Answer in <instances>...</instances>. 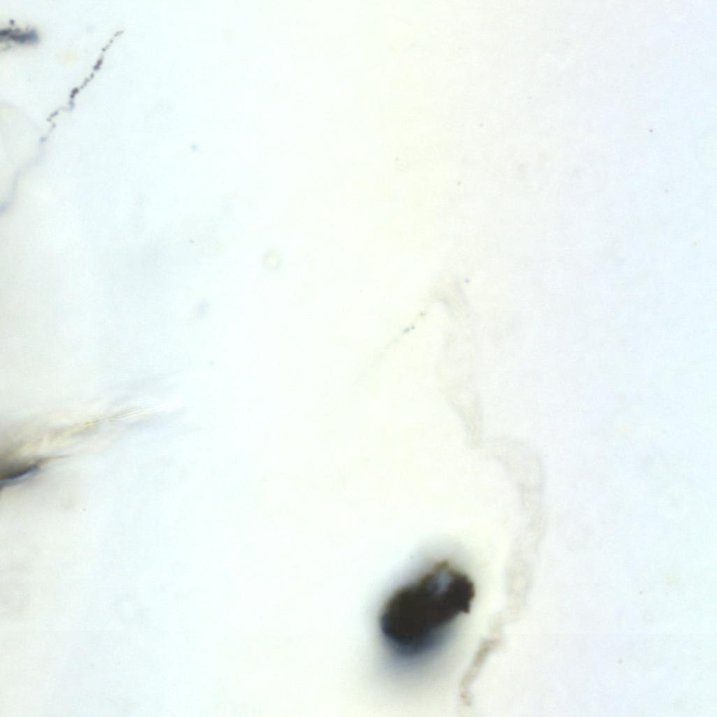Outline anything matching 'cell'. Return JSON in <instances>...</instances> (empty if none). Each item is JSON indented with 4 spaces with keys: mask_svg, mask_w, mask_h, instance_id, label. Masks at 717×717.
Masks as SVG:
<instances>
[{
    "mask_svg": "<svg viewBox=\"0 0 717 717\" xmlns=\"http://www.w3.org/2000/svg\"><path fill=\"white\" fill-rule=\"evenodd\" d=\"M475 595L467 574L447 561L438 562L388 597L378 616L381 637L398 658L426 656L444 642L456 620L469 612Z\"/></svg>",
    "mask_w": 717,
    "mask_h": 717,
    "instance_id": "cell-1",
    "label": "cell"
}]
</instances>
